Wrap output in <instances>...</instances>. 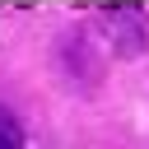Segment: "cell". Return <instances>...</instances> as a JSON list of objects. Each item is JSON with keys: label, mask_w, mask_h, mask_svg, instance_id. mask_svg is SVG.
I'll return each mask as SVG.
<instances>
[{"label": "cell", "mask_w": 149, "mask_h": 149, "mask_svg": "<svg viewBox=\"0 0 149 149\" xmlns=\"http://www.w3.org/2000/svg\"><path fill=\"white\" fill-rule=\"evenodd\" d=\"M0 149H28V135H23V121L0 102Z\"/></svg>", "instance_id": "1"}]
</instances>
